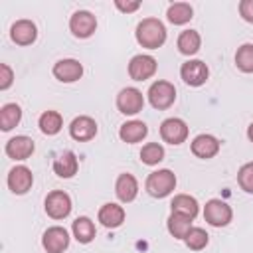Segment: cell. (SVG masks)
Segmentation results:
<instances>
[{
	"mask_svg": "<svg viewBox=\"0 0 253 253\" xmlns=\"http://www.w3.org/2000/svg\"><path fill=\"white\" fill-rule=\"evenodd\" d=\"M247 138H249V140L253 142V123H251V125L247 126Z\"/></svg>",
	"mask_w": 253,
	"mask_h": 253,
	"instance_id": "cell-36",
	"label": "cell"
},
{
	"mask_svg": "<svg viewBox=\"0 0 253 253\" xmlns=\"http://www.w3.org/2000/svg\"><path fill=\"white\" fill-rule=\"evenodd\" d=\"M144 188L146 192L152 196V198H166L174 192L176 188V174L168 168H162V170H154L146 176V182H144Z\"/></svg>",
	"mask_w": 253,
	"mask_h": 253,
	"instance_id": "cell-2",
	"label": "cell"
},
{
	"mask_svg": "<svg viewBox=\"0 0 253 253\" xmlns=\"http://www.w3.org/2000/svg\"><path fill=\"white\" fill-rule=\"evenodd\" d=\"M219 146L221 142L213 136V134H198L194 140H192V154L198 156V158H213L217 152H219Z\"/></svg>",
	"mask_w": 253,
	"mask_h": 253,
	"instance_id": "cell-17",
	"label": "cell"
},
{
	"mask_svg": "<svg viewBox=\"0 0 253 253\" xmlns=\"http://www.w3.org/2000/svg\"><path fill=\"white\" fill-rule=\"evenodd\" d=\"M170 208L174 213H182V215H188V217H196L198 211H200V206H198V200L188 196V194H178L172 198L170 202Z\"/></svg>",
	"mask_w": 253,
	"mask_h": 253,
	"instance_id": "cell-24",
	"label": "cell"
},
{
	"mask_svg": "<svg viewBox=\"0 0 253 253\" xmlns=\"http://www.w3.org/2000/svg\"><path fill=\"white\" fill-rule=\"evenodd\" d=\"M71 231H73V237H75L79 243H85V245L91 243V241L95 239V235H97V227H95L93 219L87 217V215L77 217V219L73 221V225H71Z\"/></svg>",
	"mask_w": 253,
	"mask_h": 253,
	"instance_id": "cell-22",
	"label": "cell"
},
{
	"mask_svg": "<svg viewBox=\"0 0 253 253\" xmlns=\"http://www.w3.org/2000/svg\"><path fill=\"white\" fill-rule=\"evenodd\" d=\"M233 217V211L231 208L223 202V200H217V198H211L206 202L204 206V219L213 225V227H225Z\"/></svg>",
	"mask_w": 253,
	"mask_h": 253,
	"instance_id": "cell-4",
	"label": "cell"
},
{
	"mask_svg": "<svg viewBox=\"0 0 253 253\" xmlns=\"http://www.w3.org/2000/svg\"><path fill=\"white\" fill-rule=\"evenodd\" d=\"M237 182L241 186L243 192L247 194H253V162H247L239 168L237 172Z\"/></svg>",
	"mask_w": 253,
	"mask_h": 253,
	"instance_id": "cell-32",
	"label": "cell"
},
{
	"mask_svg": "<svg viewBox=\"0 0 253 253\" xmlns=\"http://www.w3.org/2000/svg\"><path fill=\"white\" fill-rule=\"evenodd\" d=\"M77 168H79V160H77L75 152H71V150L61 152L53 160V172L59 178H71V176H75L77 174Z\"/></svg>",
	"mask_w": 253,
	"mask_h": 253,
	"instance_id": "cell-21",
	"label": "cell"
},
{
	"mask_svg": "<svg viewBox=\"0 0 253 253\" xmlns=\"http://www.w3.org/2000/svg\"><path fill=\"white\" fill-rule=\"evenodd\" d=\"M115 6H117L121 12L130 14V12H136V10L140 8V2H138V0H134V2H121V0H117V2H115Z\"/></svg>",
	"mask_w": 253,
	"mask_h": 253,
	"instance_id": "cell-35",
	"label": "cell"
},
{
	"mask_svg": "<svg viewBox=\"0 0 253 253\" xmlns=\"http://www.w3.org/2000/svg\"><path fill=\"white\" fill-rule=\"evenodd\" d=\"M6 154L12 158V160H28L32 154H34V150H36V144H34V140L30 138V136H26V134H18V136H14V138H10L8 142H6Z\"/></svg>",
	"mask_w": 253,
	"mask_h": 253,
	"instance_id": "cell-14",
	"label": "cell"
},
{
	"mask_svg": "<svg viewBox=\"0 0 253 253\" xmlns=\"http://www.w3.org/2000/svg\"><path fill=\"white\" fill-rule=\"evenodd\" d=\"M146 134H148V126H146L142 121H126V123H123L121 128H119V136H121V140L126 142V144L140 142Z\"/></svg>",
	"mask_w": 253,
	"mask_h": 253,
	"instance_id": "cell-20",
	"label": "cell"
},
{
	"mask_svg": "<svg viewBox=\"0 0 253 253\" xmlns=\"http://www.w3.org/2000/svg\"><path fill=\"white\" fill-rule=\"evenodd\" d=\"M136 42L146 49H158L166 42V28L158 18H144L136 26Z\"/></svg>",
	"mask_w": 253,
	"mask_h": 253,
	"instance_id": "cell-1",
	"label": "cell"
},
{
	"mask_svg": "<svg viewBox=\"0 0 253 253\" xmlns=\"http://www.w3.org/2000/svg\"><path fill=\"white\" fill-rule=\"evenodd\" d=\"M97 217H99V221L105 227L115 229V227L123 225V221H125V208L119 206V204H115V202L103 204L101 210H99V213H97Z\"/></svg>",
	"mask_w": 253,
	"mask_h": 253,
	"instance_id": "cell-19",
	"label": "cell"
},
{
	"mask_svg": "<svg viewBox=\"0 0 253 253\" xmlns=\"http://www.w3.org/2000/svg\"><path fill=\"white\" fill-rule=\"evenodd\" d=\"M43 208L51 219H65L71 213V198L63 190H53L45 196Z\"/></svg>",
	"mask_w": 253,
	"mask_h": 253,
	"instance_id": "cell-5",
	"label": "cell"
},
{
	"mask_svg": "<svg viewBox=\"0 0 253 253\" xmlns=\"http://www.w3.org/2000/svg\"><path fill=\"white\" fill-rule=\"evenodd\" d=\"M42 245L47 253H63L69 247V233L61 225H51L43 231Z\"/></svg>",
	"mask_w": 253,
	"mask_h": 253,
	"instance_id": "cell-11",
	"label": "cell"
},
{
	"mask_svg": "<svg viewBox=\"0 0 253 253\" xmlns=\"http://www.w3.org/2000/svg\"><path fill=\"white\" fill-rule=\"evenodd\" d=\"M235 65L243 73H253V43H243L235 51Z\"/></svg>",
	"mask_w": 253,
	"mask_h": 253,
	"instance_id": "cell-29",
	"label": "cell"
},
{
	"mask_svg": "<svg viewBox=\"0 0 253 253\" xmlns=\"http://www.w3.org/2000/svg\"><path fill=\"white\" fill-rule=\"evenodd\" d=\"M176 45H178V51L182 55H194L200 51V45H202V38L196 30H184L178 40H176Z\"/></svg>",
	"mask_w": 253,
	"mask_h": 253,
	"instance_id": "cell-25",
	"label": "cell"
},
{
	"mask_svg": "<svg viewBox=\"0 0 253 253\" xmlns=\"http://www.w3.org/2000/svg\"><path fill=\"white\" fill-rule=\"evenodd\" d=\"M115 194H117V198L123 204L132 202L136 198V194H138V182H136V178L132 174H128V172L121 174L117 178V182H115Z\"/></svg>",
	"mask_w": 253,
	"mask_h": 253,
	"instance_id": "cell-18",
	"label": "cell"
},
{
	"mask_svg": "<svg viewBox=\"0 0 253 253\" xmlns=\"http://www.w3.org/2000/svg\"><path fill=\"white\" fill-rule=\"evenodd\" d=\"M208 75H210V69L208 65L202 61V59H188L182 63L180 67V77L184 79L186 85L190 87H200L208 81Z\"/></svg>",
	"mask_w": 253,
	"mask_h": 253,
	"instance_id": "cell-6",
	"label": "cell"
},
{
	"mask_svg": "<svg viewBox=\"0 0 253 253\" xmlns=\"http://www.w3.org/2000/svg\"><path fill=\"white\" fill-rule=\"evenodd\" d=\"M69 30H71V34L75 38L85 40V38H89V36L95 34V30H97V18L91 12H87V10H77L69 18Z\"/></svg>",
	"mask_w": 253,
	"mask_h": 253,
	"instance_id": "cell-8",
	"label": "cell"
},
{
	"mask_svg": "<svg viewBox=\"0 0 253 253\" xmlns=\"http://www.w3.org/2000/svg\"><path fill=\"white\" fill-rule=\"evenodd\" d=\"M160 136H162L164 142L178 146V144L186 142V138H188V125L182 119H178V117H170V119L162 121Z\"/></svg>",
	"mask_w": 253,
	"mask_h": 253,
	"instance_id": "cell-7",
	"label": "cell"
},
{
	"mask_svg": "<svg viewBox=\"0 0 253 253\" xmlns=\"http://www.w3.org/2000/svg\"><path fill=\"white\" fill-rule=\"evenodd\" d=\"M20 121H22V109H20V105H16V103L2 105V109H0V128L4 132L12 130Z\"/></svg>",
	"mask_w": 253,
	"mask_h": 253,
	"instance_id": "cell-27",
	"label": "cell"
},
{
	"mask_svg": "<svg viewBox=\"0 0 253 253\" xmlns=\"http://www.w3.org/2000/svg\"><path fill=\"white\" fill-rule=\"evenodd\" d=\"M166 227H168V231H170V235H172L174 239H182V241H184V237H186L188 231L192 229V217L172 211V213L168 215Z\"/></svg>",
	"mask_w": 253,
	"mask_h": 253,
	"instance_id": "cell-26",
	"label": "cell"
},
{
	"mask_svg": "<svg viewBox=\"0 0 253 253\" xmlns=\"http://www.w3.org/2000/svg\"><path fill=\"white\" fill-rule=\"evenodd\" d=\"M166 18L174 26H184L194 18V8L188 2H174L166 10Z\"/></svg>",
	"mask_w": 253,
	"mask_h": 253,
	"instance_id": "cell-23",
	"label": "cell"
},
{
	"mask_svg": "<svg viewBox=\"0 0 253 253\" xmlns=\"http://www.w3.org/2000/svg\"><path fill=\"white\" fill-rule=\"evenodd\" d=\"M69 134L77 142H87V140L95 138V134H97V123L91 117H87V115L75 117L71 121V125H69Z\"/></svg>",
	"mask_w": 253,
	"mask_h": 253,
	"instance_id": "cell-13",
	"label": "cell"
},
{
	"mask_svg": "<svg viewBox=\"0 0 253 253\" xmlns=\"http://www.w3.org/2000/svg\"><path fill=\"white\" fill-rule=\"evenodd\" d=\"M53 75H55V79L61 81V83H73V81L81 79V75H83V65H81L77 59H71V57L59 59V61H55V65H53Z\"/></svg>",
	"mask_w": 253,
	"mask_h": 253,
	"instance_id": "cell-15",
	"label": "cell"
},
{
	"mask_svg": "<svg viewBox=\"0 0 253 253\" xmlns=\"http://www.w3.org/2000/svg\"><path fill=\"white\" fill-rule=\"evenodd\" d=\"M239 14L245 22L253 24V0H241L239 2Z\"/></svg>",
	"mask_w": 253,
	"mask_h": 253,
	"instance_id": "cell-34",
	"label": "cell"
},
{
	"mask_svg": "<svg viewBox=\"0 0 253 253\" xmlns=\"http://www.w3.org/2000/svg\"><path fill=\"white\" fill-rule=\"evenodd\" d=\"M140 160L148 166H156L158 162L164 160V146L158 144V142H148L142 146L140 150Z\"/></svg>",
	"mask_w": 253,
	"mask_h": 253,
	"instance_id": "cell-30",
	"label": "cell"
},
{
	"mask_svg": "<svg viewBox=\"0 0 253 253\" xmlns=\"http://www.w3.org/2000/svg\"><path fill=\"white\" fill-rule=\"evenodd\" d=\"M32 184H34V174L28 166L20 164V166H14L8 172V188H10L12 194L22 196L32 188Z\"/></svg>",
	"mask_w": 253,
	"mask_h": 253,
	"instance_id": "cell-12",
	"label": "cell"
},
{
	"mask_svg": "<svg viewBox=\"0 0 253 253\" xmlns=\"http://www.w3.org/2000/svg\"><path fill=\"white\" fill-rule=\"evenodd\" d=\"M156 67H158V63L152 55L138 53L128 61V75L134 81H144V79H150L156 73Z\"/></svg>",
	"mask_w": 253,
	"mask_h": 253,
	"instance_id": "cell-10",
	"label": "cell"
},
{
	"mask_svg": "<svg viewBox=\"0 0 253 253\" xmlns=\"http://www.w3.org/2000/svg\"><path fill=\"white\" fill-rule=\"evenodd\" d=\"M148 101L154 109L158 111H164L168 107L174 105L176 101V87L170 83V81H164V79H158L154 81L150 87H148Z\"/></svg>",
	"mask_w": 253,
	"mask_h": 253,
	"instance_id": "cell-3",
	"label": "cell"
},
{
	"mask_svg": "<svg viewBox=\"0 0 253 253\" xmlns=\"http://www.w3.org/2000/svg\"><path fill=\"white\" fill-rule=\"evenodd\" d=\"M10 38L18 45H32L38 38V28L32 20H18L10 28Z\"/></svg>",
	"mask_w": 253,
	"mask_h": 253,
	"instance_id": "cell-16",
	"label": "cell"
},
{
	"mask_svg": "<svg viewBox=\"0 0 253 253\" xmlns=\"http://www.w3.org/2000/svg\"><path fill=\"white\" fill-rule=\"evenodd\" d=\"M38 126H40V130H42L43 134L53 136V134H57V132L61 130V126H63V117H61L57 111H45V113L40 115Z\"/></svg>",
	"mask_w": 253,
	"mask_h": 253,
	"instance_id": "cell-28",
	"label": "cell"
},
{
	"mask_svg": "<svg viewBox=\"0 0 253 253\" xmlns=\"http://www.w3.org/2000/svg\"><path fill=\"white\" fill-rule=\"evenodd\" d=\"M208 241H210V235H208L206 229H202V227H192V229L188 231V235L184 237L186 247L192 249V251H202V249L208 245Z\"/></svg>",
	"mask_w": 253,
	"mask_h": 253,
	"instance_id": "cell-31",
	"label": "cell"
},
{
	"mask_svg": "<svg viewBox=\"0 0 253 253\" xmlns=\"http://www.w3.org/2000/svg\"><path fill=\"white\" fill-rule=\"evenodd\" d=\"M144 107V97L136 87H125L117 95V109L123 115H136Z\"/></svg>",
	"mask_w": 253,
	"mask_h": 253,
	"instance_id": "cell-9",
	"label": "cell"
},
{
	"mask_svg": "<svg viewBox=\"0 0 253 253\" xmlns=\"http://www.w3.org/2000/svg\"><path fill=\"white\" fill-rule=\"evenodd\" d=\"M14 81V71L8 63H0V89L6 91Z\"/></svg>",
	"mask_w": 253,
	"mask_h": 253,
	"instance_id": "cell-33",
	"label": "cell"
}]
</instances>
